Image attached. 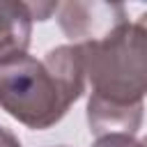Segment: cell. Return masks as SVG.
Returning a JSON list of instances; mask_svg holds the SVG:
<instances>
[{
  "mask_svg": "<svg viewBox=\"0 0 147 147\" xmlns=\"http://www.w3.org/2000/svg\"><path fill=\"white\" fill-rule=\"evenodd\" d=\"M142 18L122 23L103 39L78 44L85 78L92 83L87 124L96 138L108 133L133 136L142 124L147 90V32Z\"/></svg>",
  "mask_w": 147,
  "mask_h": 147,
  "instance_id": "6da1fadb",
  "label": "cell"
},
{
  "mask_svg": "<svg viewBox=\"0 0 147 147\" xmlns=\"http://www.w3.org/2000/svg\"><path fill=\"white\" fill-rule=\"evenodd\" d=\"M85 92V62L78 44L55 46L41 60L23 55L0 67V106L28 129L57 124Z\"/></svg>",
  "mask_w": 147,
  "mask_h": 147,
  "instance_id": "7a4b0ae2",
  "label": "cell"
},
{
  "mask_svg": "<svg viewBox=\"0 0 147 147\" xmlns=\"http://www.w3.org/2000/svg\"><path fill=\"white\" fill-rule=\"evenodd\" d=\"M126 9L119 2H64L57 7V23L74 44L103 39L115 28L126 23Z\"/></svg>",
  "mask_w": 147,
  "mask_h": 147,
  "instance_id": "3957f363",
  "label": "cell"
},
{
  "mask_svg": "<svg viewBox=\"0 0 147 147\" xmlns=\"http://www.w3.org/2000/svg\"><path fill=\"white\" fill-rule=\"evenodd\" d=\"M30 32L28 2H0V67L28 55Z\"/></svg>",
  "mask_w": 147,
  "mask_h": 147,
  "instance_id": "277c9868",
  "label": "cell"
},
{
  "mask_svg": "<svg viewBox=\"0 0 147 147\" xmlns=\"http://www.w3.org/2000/svg\"><path fill=\"white\" fill-rule=\"evenodd\" d=\"M92 147H145V145L126 133H108V136H99Z\"/></svg>",
  "mask_w": 147,
  "mask_h": 147,
  "instance_id": "5b68a950",
  "label": "cell"
},
{
  "mask_svg": "<svg viewBox=\"0 0 147 147\" xmlns=\"http://www.w3.org/2000/svg\"><path fill=\"white\" fill-rule=\"evenodd\" d=\"M0 147H21V142L9 129L0 126Z\"/></svg>",
  "mask_w": 147,
  "mask_h": 147,
  "instance_id": "8992f818",
  "label": "cell"
},
{
  "mask_svg": "<svg viewBox=\"0 0 147 147\" xmlns=\"http://www.w3.org/2000/svg\"><path fill=\"white\" fill-rule=\"evenodd\" d=\"M57 147H67V145H57Z\"/></svg>",
  "mask_w": 147,
  "mask_h": 147,
  "instance_id": "52a82bcc",
  "label": "cell"
}]
</instances>
